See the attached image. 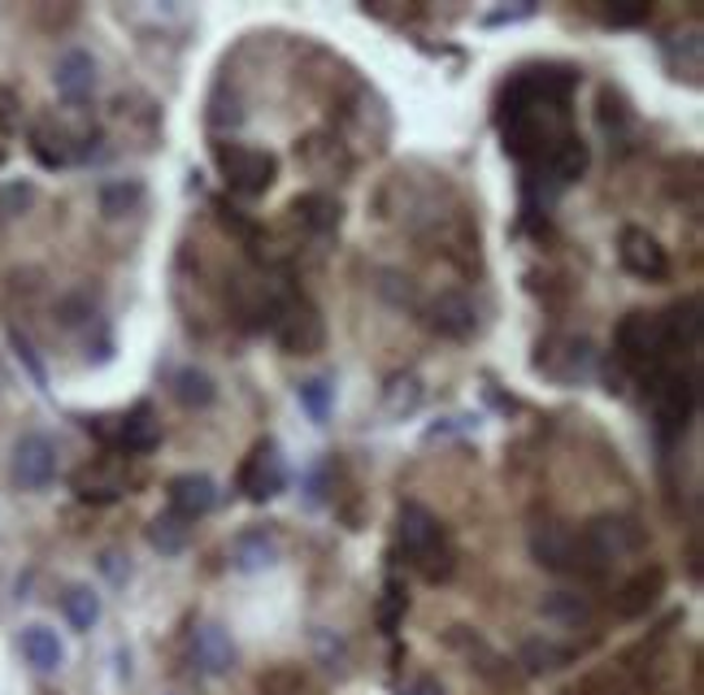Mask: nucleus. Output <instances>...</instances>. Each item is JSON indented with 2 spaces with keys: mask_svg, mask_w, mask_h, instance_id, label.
Instances as JSON below:
<instances>
[{
  "mask_svg": "<svg viewBox=\"0 0 704 695\" xmlns=\"http://www.w3.org/2000/svg\"><path fill=\"white\" fill-rule=\"evenodd\" d=\"M396 535H401V547H404V556H409V565H413L426 583H449V578H453V570H456L453 540H449L444 522H440L426 504L404 500Z\"/></svg>",
  "mask_w": 704,
  "mask_h": 695,
  "instance_id": "f257e3e1",
  "label": "nucleus"
},
{
  "mask_svg": "<svg viewBox=\"0 0 704 695\" xmlns=\"http://www.w3.org/2000/svg\"><path fill=\"white\" fill-rule=\"evenodd\" d=\"M213 165L227 179L231 192L240 197H265L279 179V157L270 149H252V144H213Z\"/></svg>",
  "mask_w": 704,
  "mask_h": 695,
  "instance_id": "f03ea898",
  "label": "nucleus"
},
{
  "mask_svg": "<svg viewBox=\"0 0 704 695\" xmlns=\"http://www.w3.org/2000/svg\"><path fill=\"white\" fill-rule=\"evenodd\" d=\"M526 547H531L535 565H540V570H549V574H583V578H601V574H596V565L587 561L583 535H579L574 526H565V522H540V526H531Z\"/></svg>",
  "mask_w": 704,
  "mask_h": 695,
  "instance_id": "7ed1b4c3",
  "label": "nucleus"
},
{
  "mask_svg": "<svg viewBox=\"0 0 704 695\" xmlns=\"http://www.w3.org/2000/svg\"><path fill=\"white\" fill-rule=\"evenodd\" d=\"M579 535H583L587 561L596 565V574H604L613 561L635 556V552L648 547V531H644L635 517H626V513H601V517H592Z\"/></svg>",
  "mask_w": 704,
  "mask_h": 695,
  "instance_id": "20e7f679",
  "label": "nucleus"
},
{
  "mask_svg": "<svg viewBox=\"0 0 704 695\" xmlns=\"http://www.w3.org/2000/svg\"><path fill=\"white\" fill-rule=\"evenodd\" d=\"M648 396H653L656 426L665 435H678L692 422V413H696V370L656 365L648 374Z\"/></svg>",
  "mask_w": 704,
  "mask_h": 695,
  "instance_id": "39448f33",
  "label": "nucleus"
},
{
  "mask_svg": "<svg viewBox=\"0 0 704 695\" xmlns=\"http://www.w3.org/2000/svg\"><path fill=\"white\" fill-rule=\"evenodd\" d=\"M613 356H617V365H626L635 374H653L656 365H665L670 348L661 335V318L656 313H626L613 331Z\"/></svg>",
  "mask_w": 704,
  "mask_h": 695,
  "instance_id": "423d86ee",
  "label": "nucleus"
},
{
  "mask_svg": "<svg viewBox=\"0 0 704 695\" xmlns=\"http://www.w3.org/2000/svg\"><path fill=\"white\" fill-rule=\"evenodd\" d=\"M274 335H279L283 352L313 356L326 344V322H322V313L309 300H283L279 313H274Z\"/></svg>",
  "mask_w": 704,
  "mask_h": 695,
  "instance_id": "0eeeda50",
  "label": "nucleus"
},
{
  "mask_svg": "<svg viewBox=\"0 0 704 695\" xmlns=\"http://www.w3.org/2000/svg\"><path fill=\"white\" fill-rule=\"evenodd\" d=\"M9 474H13V487L18 492H44L52 479H57V447L49 435H22L13 444V461H9Z\"/></svg>",
  "mask_w": 704,
  "mask_h": 695,
  "instance_id": "6e6552de",
  "label": "nucleus"
},
{
  "mask_svg": "<svg viewBox=\"0 0 704 695\" xmlns=\"http://www.w3.org/2000/svg\"><path fill=\"white\" fill-rule=\"evenodd\" d=\"M288 487V465L279 456V444L274 440H261V444L249 452V461L240 465V492L252 500V504H265Z\"/></svg>",
  "mask_w": 704,
  "mask_h": 695,
  "instance_id": "1a4fd4ad",
  "label": "nucleus"
},
{
  "mask_svg": "<svg viewBox=\"0 0 704 695\" xmlns=\"http://www.w3.org/2000/svg\"><path fill=\"white\" fill-rule=\"evenodd\" d=\"M544 356H540V370L556 379V383H583L592 370H596V352L587 340H574V335H565V340H549V344L540 348Z\"/></svg>",
  "mask_w": 704,
  "mask_h": 695,
  "instance_id": "9d476101",
  "label": "nucleus"
},
{
  "mask_svg": "<svg viewBox=\"0 0 704 695\" xmlns=\"http://www.w3.org/2000/svg\"><path fill=\"white\" fill-rule=\"evenodd\" d=\"M617 256H622V265H626L635 279H644V283L670 279V256H665V249L656 244V235L640 231V226H626V231H622Z\"/></svg>",
  "mask_w": 704,
  "mask_h": 695,
  "instance_id": "9b49d317",
  "label": "nucleus"
},
{
  "mask_svg": "<svg viewBox=\"0 0 704 695\" xmlns=\"http://www.w3.org/2000/svg\"><path fill=\"white\" fill-rule=\"evenodd\" d=\"M426 326L435 335L461 344V340H470L479 331V313H474V304L461 296V292H440V296L431 300V309H426Z\"/></svg>",
  "mask_w": 704,
  "mask_h": 695,
  "instance_id": "f8f14e48",
  "label": "nucleus"
},
{
  "mask_svg": "<svg viewBox=\"0 0 704 695\" xmlns=\"http://www.w3.org/2000/svg\"><path fill=\"white\" fill-rule=\"evenodd\" d=\"M52 83H57V97L70 100V104H83L97 92V61L92 52L83 49H66L57 57V70H52Z\"/></svg>",
  "mask_w": 704,
  "mask_h": 695,
  "instance_id": "ddd939ff",
  "label": "nucleus"
},
{
  "mask_svg": "<svg viewBox=\"0 0 704 695\" xmlns=\"http://www.w3.org/2000/svg\"><path fill=\"white\" fill-rule=\"evenodd\" d=\"M192 665L209 678H222L235 669V644L218 622H201L192 631Z\"/></svg>",
  "mask_w": 704,
  "mask_h": 695,
  "instance_id": "4468645a",
  "label": "nucleus"
},
{
  "mask_svg": "<svg viewBox=\"0 0 704 695\" xmlns=\"http://www.w3.org/2000/svg\"><path fill=\"white\" fill-rule=\"evenodd\" d=\"M165 496H170V513L179 522H197L218 504V483L209 474H179V479H170Z\"/></svg>",
  "mask_w": 704,
  "mask_h": 695,
  "instance_id": "2eb2a0df",
  "label": "nucleus"
},
{
  "mask_svg": "<svg viewBox=\"0 0 704 695\" xmlns=\"http://www.w3.org/2000/svg\"><path fill=\"white\" fill-rule=\"evenodd\" d=\"M279 561V540H274V531H265V526H249V531H240L235 540H231V565L240 570V574H261V570H270Z\"/></svg>",
  "mask_w": 704,
  "mask_h": 695,
  "instance_id": "dca6fc26",
  "label": "nucleus"
},
{
  "mask_svg": "<svg viewBox=\"0 0 704 695\" xmlns=\"http://www.w3.org/2000/svg\"><path fill=\"white\" fill-rule=\"evenodd\" d=\"M661 592H665V570H661V565H648V570H640L635 578L622 583L613 608H617V617H644L656 600H661Z\"/></svg>",
  "mask_w": 704,
  "mask_h": 695,
  "instance_id": "f3484780",
  "label": "nucleus"
},
{
  "mask_svg": "<svg viewBox=\"0 0 704 695\" xmlns=\"http://www.w3.org/2000/svg\"><path fill=\"white\" fill-rule=\"evenodd\" d=\"M449 644L470 661V669H479L487 683H496V687H504L509 683V665H504V656L496 652V647H487L474 631H465V626H453L449 631Z\"/></svg>",
  "mask_w": 704,
  "mask_h": 695,
  "instance_id": "a211bd4d",
  "label": "nucleus"
},
{
  "mask_svg": "<svg viewBox=\"0 0 704 695\" xmlns=\"http://www.w3.org/2000/svg\"><path fill=\"white\" fill-rule=\"evenodd\" d=\"M587 161H592V152H587V144H583V135H565V140L549 152V161H544L553 192L570 188V183H579V179H583V170H587Z\"/></svg>",
  "mask_w": 704,
  "mask_h": 695,
  "instance_id": "6ab92c4d",
  "label": "nucleus"
},
{
  "mask_svg": "<svg viewBox=\"0 0 704 695\" xmlns=\"http://www.w3.org/2000/svg\"><path fill=\"white\" fill-rule=\"evenodd\" d=\"M661 335H665V348H670V352H674V348L696 352V344H701V300L687 296L683 304H674V309L661 318Z\"/></svg>",
  "mask_w": 704,
  "mask_h": 695,
  "instance_id": "aec40b11",
  "label": "nucleus"
},
{
  "mask_svg": "<svg viewBox=\"0 0 704 695\" xmlns=\"http://www.w3.org/2000/svg\"><path fill=\"white\" fill-rule=\"evenodd\" d=\"M18 647H22L27 665H31V669H40V674L61 669V661H66V647H61L57 631H49V626H27V631L18 635Z\"/></svg>",
  "mask_w": 704,
  "mask_h": 695,
  "instance_id": "412c9836",
  "label": "nucleus"
},
{
  "mask_svg": "<svg viewBox=\"0 0 704 695\" xmlns=\"http://www.w3.org/2000/svg\"><path fill=\"white\" fill-rule=\"evenodd\" d=\"M422 379L413 374V370H401V374H392L388 379V387H383V417H392V422H404V417H413L418 413V404H422Z\"/></svg>",
  "mask_w": 704,
  "mask_h": 695,
  "instance_id": "4be33fe9",
  "label": "nucleus"
},
{
  "mask_svg": "<svg viewBox=\"0 0 704 695\" xmlns=\"http://www.w3.org/2000/svg\"><path fill=\"white\" fill-rule=\"evenodd\" d=\"M601 127L617 149H631V140H635V109L626 104L622 92H613V88L601 92Z\"/></svg>",
  "mask_w": 704,
  "mask_h": 695,
  "instance_id": "5701e85b",
  "label": "nucleus"
},
{
  "mask_svg": "<svg viewBox=\"0 0 704 695\" xmlns=\"http://www.w3.org/2000/svg\"><path fill=\"white\" fill-rule=\"evenodd\" d=\"M292 213H296V222L309 226L313 235H326V231L340 226V200L326 197V192H304V197H296L292 200Z\"/></svg>",
  "mask_w": 704,
  "mask_h": 695,
  "instance_id": "b1692460",
  "label": "nucleus"
},
{
  "mask_svg": "<svg viewBox=\"0 0 704 695\" xmlns=\"http://www.w3.org/2000/svg\"><path fill=\"white\" fill-rule=\"evenodd\" d=\"M118 444L127 447V452H152V447L161 444V426L152 422L149 404H140L135 413H127V417H122V426H118Z\"/></svg>",
  "mask_w": 704,
  "mask_h": 695,
  "instance_id": "393cba45",
  "label": "nucleus"
},
{
  "mask_svg": "<svg viewBox=\"0 0 704 695\" xmlns=\"http://www.w3.org/2000/svg\"><path fill=\"white\" fill-rule=\"evenodd\" d=\"M570 661H574V652L553 644V639H526L522 652H517V665L526 674H553V669H565Z\"/></svg>",
  "mask_w": 704,
  "mask_h": 695,
  "instance_id": "a878e982",
  "label": "nucleus"
},
{
  "mask_svg": "<svg viewBox=\"0 0 704 695\" xmlns=\"http://www.w3.org/2000/svg\"><path fill=\"white\" fill-rule=\"evenodd\" d=\"M61 613H66V622L83 635V631H92V626L101 622V596H97L92 587L74 583V587H66V596H61Z\"/></svg>",
  "mask_w": 704,
  "mask_h": 695,
  "instance_id": "bb28decb",
  "label": "nucleus"
},
{
  "mask_svg": "<svg viewBox=\"0 0 704 695\" xmlns=\"http://www.w3.org/2000/svg\"><path fill=\"white\" fill-rule=\"evenodd\" d=\"M174 400H179L183 409H209V404L218 400V387H213V379H209L204 370L188 365V370L174 374Z\"/></svg>",
  "mask_w": 704,
  "mask_h": 695,
  "instance_id": "cd10ccee",
  "label": "nucleus"
},
{
  "mask_svg": "<svg viewBox=\"0 0 704 695\" xmlns=\"http://www.w3.org/2000/svg\"><path fill=\"white\" fill-rule=\"evenodd\" d=\"M144 204V183L140 179H113L101 188V213L104 218H127Z\"/></svg>",
  "mask_w": 704,
  "mask_h": 695,
  "instance_id": "c85d7f7f",
  "label": "nucleus"
},
{
  "mask_svg": "<svg viewBox=\"0 0 704 695\" xmlns=\"http://www.w3.org/2000/svg\"><path fill=\"white\" fill-rule=\"evenodd\" d=\"M540 613L549 622H561V626H587L592 622V604L579 596V592H553V596H544Z\"/></svg>",
  "mask_w": 704,
  "mask_h": 695,
  "instance_id": "c756f323",
  "label": "nucleus"
},
{
  "mask_svg": "<svg viewBox=\"0 0 704 695\" xmlns=\"http://www.w3.org/2000/svg\"><path fill=\"white\" fill-rule=\"evenodd\" d=\"M149 544L161 552V556H179L183 547H188V522H179L174 513H165V517H157L149 526Z\"/></svg>",
  "mask_w": 704,
  "mask_h": 695,
  "instance_id": "7c9ffc66",
  "label": "nucleus"
},
{
  "mask_svg": "<svg viewBox=\"0 0 704 695\" xmlns=\"http://www.w3.org/2000/svg\"><path fill=\"white\" fill-rule=\"evenodd\" d=\"M296 396H301L304 413H309L318 426L331 417V396H335L331 379H309V383H301V387H296Z\"/></svg>",
  "mask_w": 704,
  "mask_h": 695,
  "instance_id": "2f4dec72",
  "label": "nucleus"
},
{
  "mask_svg": "<svg viewBox=\"0 0 704 695\" xmlns=\"http://www.w3.org/2000/svg\"><path fill=\"white\" fill-rule=\"evenodd\" d=\"M9 344H13V352H18V361L27 365V374L36 379V387L40 392H49V370H44V361H40V352H36V344L18 331V326H9Z\"/></svg>",
  "mask_w": 704,
  "mask_h": 695,
  "instance_id": "473e14b6",
  "label": "nucleus"
},
{
  "mask_svg": "<svg viewBox=\"0 0 704 695\" xmlns=\"http://www.w3.org/2000/svg\"><path fill=\"white\" fill-rule=\"evenodd\" d=\"M31 204H36V188H31V183H4V188H0V222L22 218Z\"/></svg>",
  "mask_w": 704,
  "mask_h": 695,
  "instance_id": "72a5a7b5",
  "label": "nucleus"
},
{
  "mask_svg": "<svg viewBox=\"0 0 704 695\" xmlns=\"http://www.w3.org/2000/svg\"><path fill=\"white\" fill-rule=\"evenodd\" d=\"M601 18L609 27H640V22H648L653 18V4H644V0H626V4H604Z\"/></svg>",
  "mask_w": 704,
  "mask_h": 695,
  "instance_id": "f704fd0d",
  "label": "nucleus"
},
{
  "mask_svg": "<svg viewBox=\"0 0 704 695\" xmlns=\"http://www.w3.org/2000/svg\"><path fill=\"white\" fill-rule=\"evenodd\" d=\"M261 692H265V695H304L301 669H292V665H279V669L261 674Z\"/></svg>",
  "mask_w": 704,
  "mask_h": 695,
  "instance_id": "c9c22d12",
  "label": "nucleus"
},
{
  "mask_svg": "<svg viewBox=\"0 0 704 695\" xmlns=\"http://www.w3.org/2000/svg\"><path fill=\"white\" fill-rule=\"evenodd\" d=\"M404 608H409V600H404L401 583H396V574H388V592H383V631L388 635H396V622H401Z\"/></svg>",
  "mask_w": 704,
  "mask_h": 695,
  "instance_id": "e433bc0d",
  "label": "nucleus"
},
{
  "mask_svg": "<svg viewBox=\"0 0 704 695\" xmlns=\"http://www.w3.org/2000/svg\"><path fill=\"white\" fill-rule=\"evenodd\" d=\"M531 13H535V0H522L517 9H501V13H487L483 22H487V27H501V22H522V18H531Z\"/></svg>",
  "mask_w": 704,
  "mask_h": 695,
  "instance_id": "4c0bfd02",
  "label": "nucleus"
},
{
  "mask_svg": "<svg viewBox=\"0 0 704 695\" xmlns=\"http://www.w3.org/2000/svg\"><path fill=\"white\" fill-rule=\"evenodd\" d=\"M413 695H444V687H435V683H431V678H422V683H418V687H413Z\"/></svg>",
  "mask_w": 704,
  "mask_h": 695,
  "instance_id": "58836bf2",
  "label": "nucleus"
}]
</instances>
